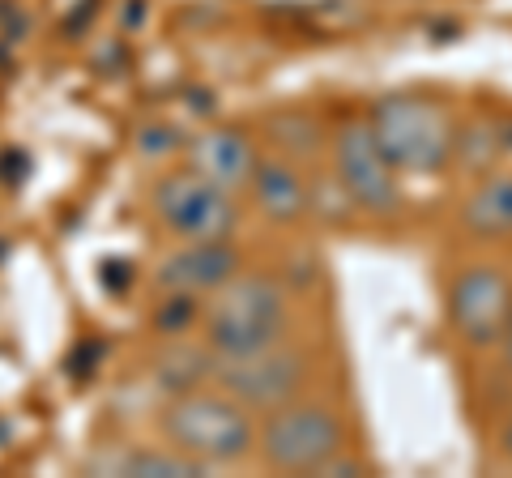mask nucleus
I'll list each match as a JSON object with an SVG mask.
<instances>
[{
    "label": "nucleus",
    "instance_id": "1",
    "mask_svg": "<svg viewBox=\"0 0 512 478\" xmlns=\"http://www.w3.org/2000/svg\"><path fill=\"white\" fill-rule=\"evenodd\" d=\"M299 333V286L278 265L248 261L205 295L197 338L214 359H235Z\"/></svg>",
    "mask_w": 512,
    "mask_h": 478
},
{
    "label": "nucleus",
    "instance_id": "2",
    "mask_svg": "<svg viewBox=\"0 0 512 478\" xmlns=\"http://www.w3.org/2000/svg\"><path fill=\"white\" fill-rule=\"evenodd\" d=\"M355 410L342 397V389H312L286 402L278 410L256 414V453L252 466L265 474H291V478H320V470L346 449H359Z\"/></svg>",
    "mask_w": 512,
    "mask_h": 478
},
{
    "label": "nucleus",
    "instance_id": "3",
    "mask_svg": "<svg viewBox=\"0 0 512 478\" xmlns=\"http://www.w3.org/2000/svg\"><path fill=\"white\" fill-rule=\"evenodd\" d=\"M372 137L406 184H431L453 175L461 111L431 90H384L363 107Z\"/></svg>",
    "mask_w": 512,
    "mask_h": 478
},
{
    "label": "nucleus",
    "instance_id": "4",
    "mask_svg": "<svg viewBox=\"0 0 512 478\" xmlns=\"http://www.w3.org/2000/svg\"><path fill=\"white\" fill-rule=\"evenodd\" d=\"M154 436L188 457L201 474L239 470L252 466L256 453V414L205 380V385L175 389L163 397L154 414Z\"/></svg>",
    "mask_w": 512,
    "mask_h": 478
},
{
    "label": "nucleus",
    "instance_id": "5",
    "mask_svg": "<svg viewBox=\"0 0 512 478\" xmlns=\"http://www.w3.org/2000/svg\"><path fill=\"white\" fill-rule=\"evenodd\" d=\"M512 321V265L495 248H461L440 269V325L461 359L483 363Z\"/></svg>",
    "mask_w": 512,
    "mask_h": 478
},
{
    "label": "nucleus",
    "instance_id": "6",
    "mask_svg": "<svg viewBox=\"0 0 512 478\" xmlns=\"http://www.w3.org/2000/svg\"><path fill=\"white\" fill-rule=\"evenodd\" d=\"M320 167L338 184L350 214H355V222H363V227H397V222L406 218V210H410L406 180L397 175L389 158H384L363 107L342 111V116L329 120Z\"/></svg>",
    "mask_w": 512,
    "mask_h": 478
},
{
    "label": "nucleus",
    "instance_id": "7",
    "mask_svg": "<svg viewBox=\"0 0 512 478\" xmlns=\"http://www.w3.org/2000/svg\"><path fill=\"white\" fill-rule=\"evenodd\" d=\"M210 385L231 393L235 402L248 406L252 414H265V410H278L312 389H325L329 385V350L320 338H308V333L299 329L274 346L248 350V355H235V359H214Z\"/></svg>",
    "mask_w": 512,
    "mask_h": 478
},
{
    "label": "nucleus",
    "instance_id": "8",
    "mask_svg": "<svg viewBox=\"0 0 512 478\" xmlns=\"http://www.w3.org/2000/svg\"><path fill=\"white\" fill-rule=\"evenodd\" d=\"M146 214L167 244H205V239H239L248 205L231 188L205 180L184 163H171L146 184Z\"/></svg>",
    "mask_w": 512,
    "mask_h": 478
},
{
    "label": "nucleus",
    "instance_id": "9",
    "mask_svg": "<svg viewBox=\"0 0 512 478\" xmlns=\"http://www.w3.org/2000/svg\"><path fill=\"white\" fill-rule=\"evenodd\" d=\"M244 205L269 231H308L316 222V167L299 154L265 146L252 184L244 188Z\"/></svg>",
    "mask_w": 512,
    "mask_h": 478
},
{
    "label": "nucleus",
    "instance_id": "10",
    "mask_svg": "<svg viewBox=\"0 0 512 478\" xmlns=\"http://www.w3.org/2000/svg\"><path fill=\"white\" fill-rule=\"evenodd\" d=\"M252 257L244 239H205V244H167L163 257L150 269L154 295H184L201 299L214 295L231 274H239Z\"/></svg>",
    "mask_w": 512,
    "mask_h": 478
},
{
    "label": "nucleus",
    "instance_id": "11",
    "mask_svg": "<svg viewBox=\"0 0 512 478\" xmlns=\"http://www.w3.org/2000/svg\"><path fill=\"white\" fill-rule=\"evenodd\" d=\"M453 239L461 248H500L512 244V167H491L470 175L453 201Z\"/></svg>",
    "mask_w": 512,
    "mask_h": 478
},
{
    "label": "nucleus",
    "instance_id": "12",
    "mask_svg": "<svg viewBox=\"0 0 512 478\" xmlns=\"http://www.w3.org/2000/svg\"><path fill=\"white\" fill-rule=\"evenodd\" d=\"M261 150H265L261 133H248L244 124H205V129L184 137L180 163L244 197V188L252 184V171L261 163Z\"/></svg>",
    "mask_w": 512,
    "mask_h": 478
},
{
    "label": "nucleus",
    "instance_id": "13",
    "mask_svg": "<svg viewBox=\"0 0 512 478\" xmlns=\"http://www.w3.org/2000/svg\"><path fill=\"white\" fill-rule=\"evenodd\" d=\"M103 470H107V474H124V478H201V470L192 466L188 457H180L175 449H167L163 440L120 449Z\"/></svg>",
    "mask_w": 512,
    "mask_h": 478
},
{
    "label": "nucleus",
    "instance_id": "14",
    "mask_svg": "<svg viewBox=\"0 0 512 478\" xmlns=\"http://www.w3.org/2000/svg\"><path fill=\"white\" fill-rule=\"evenodd\" d=\"M483 449H487V466L512 474V397L483 419Z\"/></svg>",
    "mask_w": 512,
    "mask_h": 478
},
{
    "label": "nucleus",
    "instance_id": "15",
    "mask_svg": "<svg viewBox=\"0 0 512 478\" xmlns=\"http://www.w3.org/2000/svg\"><path fill=\"white\" fill-rule=\"evenodd\" d=\"M483 376H487V385H491V389H500V397L508 402V397H512V321L504 325V333H500V342H495V350L483 359Z\"/></svg>",
    "mask_w": 512,
    "mask_h": 478
}]
</instances>
